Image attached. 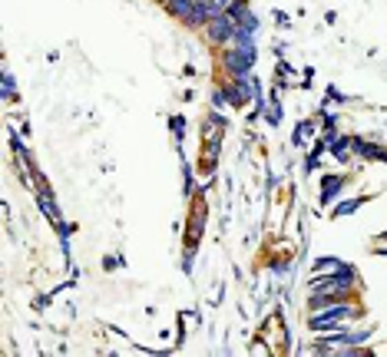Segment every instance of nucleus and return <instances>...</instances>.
<instances>
[{"label": "nucleus", "mask_w": 387, "mask_h": 357, "mask_svg": "<svg viewBox=\"0 0 387 357\" xmlns=\"http://www.w3.org/2000/svg\"><path fill=\"white\" fill-rule=\"evenodd\" d=\"M258 50H242V47H222L219 50V70L222 77H249L255 73Z\"/></svg>", "instance_id": "nucleus-2"}, {"label": "nucleus", "mask_w": 387, "mask_h": 357, "mask_svg": "<svg viewBox=\"0 0 387 357\" xmlns=\"http://www.w3.org/2000/svg\"><path fill=\"white\" fill-rule=\"evenodd\" d=\"M3 100L7 102H13L17 100V83H13V73L3 66Z\"/></svg>", "instance_id": "nucleus-16"}, {"label": "nucleus", "mask_w": 387, "mask_h": 357, "mask_svg": "<svg viewBox=\"0 0 387 357\" xmlns=\"http://www.w3.org/2000/svg\"><path fill=\"white\" fill-rule=\"evenodd\" d=\"M225 13L235 20V26H245V30H255V33L262 30V17L255 13V7H251L249 0H232Z\"/></svg>", "instance_id": "nucleus-7"}, {"label": "nucleus", "mask_w": 387, "mask_h": 357, "mask_svg": "<svg viewBox=\"0 0 387 357\" xmlns=\"http://www.w3.org/2000/svg\"><path fill=\"white\" fill-rule=\"evenodd\" d=\"M328 100H331V102H348V96H344V93H337V89L331 86V89H328Z\"/></svg>", "instance_id": "nucleus-18"}, {"label": "nucleus", "mask_w": 387, "mask_h": 357, "mask_svg": "<svg viewBox=\"0 0 387 357\" xmlns=\"http://www.w3.org/2000/svg\"><path fill=\"white\" fill-rule=\"evenodd\" d=\"M348 185H351L348 172H325V176H321V192H318V202L331 208L341 195H348Z\"/></svg>", "instance_id": "nucleus-4"}, {"label": "nucleus", "mask_w": 387, "mask_h": 357, "mask_svg": "<svg viewBox=\"0 0 387 357\" xmlns=\"http://www.w3.org/2000/svg\"><path fill=\"white\" fill-rule=\"evenodd\" d=\"M232 37H235V20H232L228 13H215L212 20L202 26V40H205L209 47H215V50L228 47V43H232Z\"/></svg>", "instance_id": "nucleus-3"}, {"label": "nucleus", "mask_w": 387, "mask_h": 357, "mask_svg": "<svg viewBox=\"0 0 387 357\" xmlns=\"http://www.w3.org/2000/svg\"><path fill=\"white\" fill-rule=\"evenodd\" d=\"M156 3H159V7H166V3H169V0H156Z\"/></svg>", "instance_id": "nucleus-20"}, {"label": "nucleus", "mask_w": 387, "mask_h": 357, "mask_svg": "<svg viewBox=\"0 0 387 357\" xmlns=\"http://www.w3.org/2000/svg\"><path fill=\"white\" fill-rule=\"evenodd\" d=\"M351 149H354V159H361V162H387V149L377 139L354 136V139H351Z\"/></svg>", "instance_id": "nucleus-8"}, {"label": "nucleus", "mask_w": 387, "mask_h": 357, "mask_svg": "<svg viewBox=\"0 0 387 357\" xmlns=\"http://www.w3.org/2000/svg\"><path fill=\"white\" fill-rule=\"evenodd\" d=\"M354 268L351 261H341L337 255H318L312 261V275H335V271H348Z\"/></svg>", "instance_id": "nucleus-11"}, {"label": "nucleus", "mask_w": 387, "mask_h": 357, "mask_svg": "<svg viewBox=\"0 0 387 357\" xmlns=\"http://www.w3.org/2000/svg\"><path fill=\"white\" fill-rule=\"evenodd\" d=\"M377 242H387V229L381 231V235H377Z\"/></svg>", "instance_id": "nucleus-19"}, {"label": "nucleus", "mask_w": 387, "mask_h": 357, "mask_svg": "<svg viewBox=\"0 0 387 357\" xmlns=\"http://www.w3.org/2000/svg\"><path fill=\"white\" fill-rule=\"evenodd\" d=\"M182 195H196V172H192V166L189 162H182Z\"/></svg>", "instance_id": "nucleus-15"}, {"label": "nucleus", "mask_w": 387, "mask_h": 357, "mask_svg": "<svg viewBox=\"0 0 387 357\" xmlns=\"http://www.w3.org/2000/svg\"><path fill=\"white\" fill-rule=\"evenodd\" d=\"M169 129H173L175 142H182V136H186V116H173V119H169Z\"/></svg>", "instance_id": "nucleus-17"}, {"label": "nucleus", "mask_w": 387, "mask_h": 357, "mask_svg": "<svg viewBox=\"0 0 387 357\" xmlns=\"http://www.w3.org/2000/svg\"><path fill=\"white\" fill-rule=\"evenodd\" d=\"M209 205H205V199H196V205H192V212H189V225H186V242L189 248H199L202 235H205V222H209Z\"/></svg>", "instance_id": "nucleus-5"}, {"label": "nucleus", "mask_w": 387, "mask_h": 357, "mask_svg": "<svg viewBox=\"0 0 387 357\" xmlns=\"http://www.w3.org/2000/svg\"><path fill=\"white\" fill-rule=\"evenodd\" d=\"M371 195H341L335 205H331V218H351Z\"/></svg>", "instance_id": "nucleus-10"}, {"label": "nucleus", "mask_w": 387, "mask_h": 357, "mask_svg": "<svg viewBox=\"0 0 387 357\" xmlns=\"http://www.w3.org/2000/svg\"><path fill=\"white\" fill-rule=\"evenodd\" d=\"M192 7H196V0H169V3H166V13H169V17H175L179 24L186 26L189 17H192Z\"/></svg>", "instance_id": "nucleus-12"}, {"label": "nucleus", "mask_w": 387, "mask_h": 357, "mask_svg": "<svg viewBox=\"0 0 387 357\" xmlns=\"http://www.w3.org/2000/svg\"><path fill=\"white\" fill-rule=\"evenodd\" d=\"M321 149H308V155H305V176H312V172H318V169H321Z\"/></svg>", "instance_id": "nucleus-14"}, {"label": "nucleus", "mask_w": 387, "mask_h": 357, "mask_svg": "<svg viewBox=\"0 0 387 357\" xmlns=\"http://www.w3.org/2000/svg\"><path fill=\"white\" fill-rule=\"evenodd\" d=\"M361 318V305L354 298H344V301H331V305L318 307V311H308V331L312 334H328V331H341L348 328L351 321Z\"/></svg>", "instance_id": "nucleus-1"}, {"label": "nucleus", "mask_w": 387, "mask_h": 357, "mask_svg": "<svg viewBox=\"0 0 387 357\" xmlns=\"http://www.w3.org/2000/svg\"><path fill=\"white\" fill-rule=\"evenodd\" d=\"M328 139V155L335 159L337 166H348V162H354V149H351V139L354 136H348V132H325Z\"/></svg>", "instance_id": "nucleus-6"}, {"label": "nucleus", "mask_w": 387, "mask_h": 357, "mask_svg": "<svg viewBox=\"0 0 387 357\" xmlns=\"http://www.w3.org/2000/svg\"><path fill=\"white\" fill-rule=\"evenodd\" d=\"M321 136V126H318V116H312V119H301L298 126L291 129V146H308L312 139H318Z\"/></svg>", "instance_id": "nucleus-9"}, {"label": "nucleus", "mask_w": 387, "mask_h": 357, "mask_svg": "<svg viewBox=\"0 0 387 357\" xmlns=\"http://www.w3.org/2000/svg\"><path fill=\"white\" fill-rule=\"evenodd\" d=\"M318 126H321V132H335V129L341 126V113H335L331 106H321V113H318Z\"/></svg>", "instance_id": "nucleus-13"}]
</instances>
